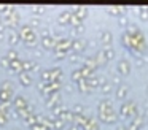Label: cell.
I'll return each mask as SVG.
<instances>
[{
  "label": "cell",
  "instance_id": "7c38bea8",
  "mask_svg": "<svg viewBox=\"0 0 148 130\" xmlns=\"http://www.w3.org/2000/svg\"><path fill=\"white\" fill-rule=\"evenodd\" d=\"M118 25H119V27H124V29H127L129 25H131L127 14H126V16H121V18H118Z\"/></svg>",
  "mask_w": 148,
  "mask_h": 130
},
{
  "label": "cell",
  "instance_id": "3957f363",
  "mask_svg": "<svg viewBox=\"0 0 148 130\" xmlns=\"http://www.w3.org/2000/svg\"><path fill=\"white\" fill-rule=\"evenodd\" d=\"M132 70V65L127 59H119L118 63H116V71L119 73L121 76H127Z\"/></svg>",
  "mask_w": 148,
  "mask_h": 130
},
{
  "label": "cell",
  "instance_id": "9a60e30c",
  "mask_svg": "<svg viewBox=\"0 0 148 130\" xmlns=\"http://www.w3.org/2000/svg\"><path fill=\"white\" fill-rule=\"evenodd\" d=\"M145 94L148 95V86H147V87H145Z\"/></svg>",
  "mask_w": 148,
  "mask_h": 130
},
{
  "label": "cell",
  "instance_id": "4fadbf2b",
  "mask_svg": "<svg viewBox=\"0 0 148 130\" xmlns=\"http://www.w3.org/2000/svg\"><path fill=\"white\" fill-rule=\"evenodd\" d=\"M102 92H105V94H108V92H112V84H108V82H105V84L102 86Z\"/></svg>",
  "mask_w": 148,
  "mask_h": 130
},
{
  "label": "cell",
  "instance_id": "5b68a950",
  "mask_svg": "<svg viewBox=\"0 0 148 130\" xmlns=\"http://www.w3.org/2000/svg\"><path fill=\"white\" fill-rule=\"evenodd\" d=\"M129 91H131L129 84H126V82H121V84L116 86V89H115V98H116V100H124V98L127 97Z\"/></svg>",
  "mask_w": 148,
  "mask_h": 130
},
{
  "label": "cell",
  "instance_id": "277c9868",
  "mask_svg": "<svg viewBox=\"0 0 148 130\" xmlns=\"http://www.w3.org/2000/svg\"><path fill=\"white\" fill-rule=\"evenodd\" d=\"M145 127V117L142 113H138L134 119H131V122L127 124V129L129 130H140Z\"/></svg>",
  "mask_w": 148,
  "mask_h": 130
},
{
  "label": "cell",
  "instance_id": "5bb4252c",
  "mask_svg": "<svg viewBox=\"0 0 148 130\" xmlns=\"http://www.w3.org/2000/svg\"><path fill=\"white\" fill-rule=\"evenodd\" d=\"M116 130H129V129H127V125H123V127H119V129H116Z\"/></svg>",
  "mask_w": 148,
  "mask_h": 130
},
{
  "label": "cell",
  "instance_id": "8992f818",
  "mask_svg": "<svg viewBox=\"0 0 148 130\" xmlns=\"http://www.w3.org/2000/svg\"><path fill=\"white\" fill-rule=\"evenodd\" d=\"M126 11H127V6L123 5H112L107 8V13H110L115 18H121V16H126Z\"/></svg>",
  "mask_w": 148,
  "mask_h": 130
},
{
  "label": "cell",
  "instance_id": "6da1fadb",
  "mask_svg": "<svg viewBox=\"0 0 148 130\" xmlns=\"http://www.w3.org/2000/svg\"><path fill=\"white\" fill-rule=\"evenodd\" d=\"M121 41H123V46L134 57L145 56L148 52V43H147V38H145V33L137 25H129L123 32Z\"/></svg>",
  "mask_w": 148,
  "mask_h": 130
},
{
  "label": "cell",
  "instance_id": "ba28073f",
  "mask_svg": "<svg viewBox=\"0 0 148 130\" xmlns=\"http://www.w3.org/2000/svg\"><path fill=\"white\" fill-rule=\"evenodd\" d=\"M99 57H100V60H102V62L112 60L113 57H115V49H113V48H105L103 51H100Z\"/></svg>",
  "mask_w": 148,
  "mask_h": 130
},
{
  "label": "cell",
  "instance_id": "9c48e42d",
  "mask_svg": "<svg viewBox=\"0 0 148 130\" xmlns=\"http://www.w3.org/2000/svg\"><path fill=\"white\" fill-rule=\"evenodd\" d=\"M108 111H115L113 110V105L110 100H102L99 105V113H108Z\"/></svg>",
  "mask_w": 148,
  "mask_h": 130
},
{
  "label": "cell",
  "instance_id": "7a4b0ae2",
  "mask_svg": "<svg viewBox=\"0 0 148 130\" xmlns=\"http://www.w3.org/2000/svg\"><path fill=\"white\" fill-rule=\"evenodd\" d=\"M140 113L138 111V108H137V105H135V101L134 100H127V101H124V103H121V108H119V111H118V114L121 117H126V119H134L137 114Z\"/></svg>",
  "mask_w": 148,
  "mask_h": 130
},
{
  "label": "cell",
  "instance_id": "8fae6325",
  "mask_svg": "<svg viewBox=\"0 0 148 130\" xmlns=\"http://www.w3.org/2000/svg\"><path fill=\"white\" fill-rule=\"evenodd\" d=\"M137 11H138V18H140V21L147 22L148 21V6H138Z\"/></svg>",
  "mask_w": 148,
  "mask_h": 130
},
{
  "label": "cell",
  "instance_id": "2e32d148",
  "mask_svg": "<svg viewBox=\"0 0 148 130\" xmlns=\"http://www.w3.org/2000/svg\"><path fill=\"white\" fill-rule=\"evenodd\" d=\"M115 130H116V129H115Z\"/></svg>",
  "mask_w": 148,
  "mask_h": 130
},
{
  "label": "cell",
  "instance_id": "52a82bcc",
  "mask_svg": "<svg viewBox=\"0 0 148 130\" xmlns=\"http://www.w3.org/2000/svg\"><path fill=\"white\" fill-rule=\"evenodd\" d=\"M99 117H100V120H103V122H107V124H116V122H118V119H119V116H118L116 111L99 113Z\"/></svg>",
  "mask_w": 148,
  "mask_h": 130
},
{
  "label": "cell",
  "instance_id": "30bf717a",
  "mask_svg": "<svg viewBox=\"0 0 148 130\" xmlns=\"http://www.w3.org/2000/svg\"><path fill=\"white\" fill-rule=\"evenodd\" d=\"M102 41H103V44H105V48H108L110 44H112V41H113V33L112 32H108V30L102 32Z\"/></svg>",
  "mask_w": 148,
  "mask_h": 130
}]
</instances>
